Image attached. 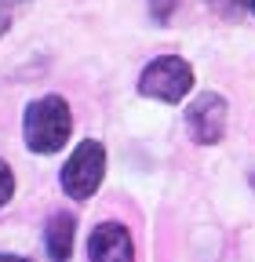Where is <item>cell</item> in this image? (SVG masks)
<instances>
[{"mask_svg": "<svg viewBox=\"0 0 255 262\" xmlns=\"http://www.w3.org/2000/svg\"><path fill=\"white\" fill-rule=\"evenodd\" d=\"M70 127H73V117H70L66 98L44 95V98L26 106L22 135H26V146L33 153H58L70 139Z\"/></svg>", "mask_w": 255, "mask_h": 262, "instance_id": "1", "label": "cell"}, {"mask_svg": "<svg viewBox=\"0 0 255 262\" xmlns=\"http://www.w3.org/2000/svg\"><path fill=\"white\" fill-rule=\"evenodd\" d=\"M189 88H194V70L179 55L153 58L139 77V95L157 98V102H182Z\"/></svg>", "mask_w": 255, "mask_h": 262, "instance_id": "2", "label": "cell"}, {"mask_svg": "<svg viewBox=\"0 0 255 262\" xmlns=\"http://www.w3.org/2000/svg\"><path fill=\"white\" fill-rule=\"evenodd\" d=\"M102 175H106V149L102 142H95V139H84L70 160H66V168H62V189H66L73 201H88V196L102 186Z\"/></svg>", "mask_w": 255, "mask_h": 262, "instance_id": "3", "label": "cell"}, {"mask_svg": "<svg viewBox=\"0 0 255 262\" xmlns=\"http://www.w3.org/2000/svg\"><path fill=\"white\" fill-rule=\"evenodd\" d=\"M186 131L197 146H215L226 131V98L215 91L197 95L186 110Z\"/></svg>", "mask_w": 255, "mask_h": 262, "instance_id": "4", "label": "cell"}, {"mask_svg": "<svg viewBox=\"0 0 255 262\" xmlns=\"http://www.w3.org/2000/svg\"><path fill=\"white\" fill-rule=\"evenodd\" d=\"M88 255H91V262H132L135 258L132 233L120 222H99L88 241Z\"/></svg>", "mask_w": 255, "mask_h": 262, "instance_id": "5", "label": "cell"}, {"mask_svg": "<svg viewBox=\"0 0 255 262\" xmlns=\"http://www.w3.org/2000/svg\"><path fill=\"white\" fill-rule=\"evenodd\" d=\"M73 237H77V222H73V215H66V211L51 215L48 226H44V248H48V258H51V262H66L70 251H73Z\"/></svg>", "mask_w": 255, "mask_h": 262, "instance_id": "6", "label": "cell"}, {"mask_svg": "<svg viewBox=\"0 0 255 262\" xmlns=\"http://www.w3.org/2000/svg\"><path fill=\"white\" fill-rule=\"evenodd\" d=\"M11 193H15V175H11L8 164L0 160V208H4V204L11 201Z\"/></svg>", "mask_w": 255, "mask_h": 262, "instance_id": "7", "label": "cell"}, {"mask_svg": "<svg viewBox=\"0 0 255 262\" xmlns=\"http://www.w3.org/2000/svg\"><path fill=\"white\" fill-rule=\"evenodd\" d=\"M211 11H219L222 18H237L241 15V0H208Z\"/></svg>", "mask_w": 255, "mask_h": 262, "instance_id": "8", "label": "cell"}, {"mask_svg": "<svg viewBox=\"0 0 255 262\" xmlns=\"http://www.w3.org/2000/svg\"><path fill=\"white\" fill-rule=\"evenodd\" d=\"M172 8H175V0H150V11L157 22H168L172 18Z\"/></svg>", "mask_w": 255, "mask_h": 262, "instance_id": "9", "label": "cell"}, {"mask_svg": "<svg viewBox=\"0 0 255 262\" xmlns=\"http://www.w3.org/2000/svg\"><path fill=\"white\" fill-rule=\"evenodd\" d=\"M0 262H29V258H22V255H0Z\"/></svg>", "mask_w": 255, "mask_h": 262, "instance_id": "10", "label": "cell"}, {"mask_svg": "<svg viewBox=\"0 0 255 262\" xmlns=\"http://www.w3.org/2000/svg\"><path fill=\"white\" fill-rule=\"evenodd\" d=\"M244 4H248V8H251V15H255V0H244Z\"/></svg>", "mask_w": 255, "mask_h": 262, "instance_id": "11", "label": "cell"}, {"mask_svg": "<svg viewBox=\"0 0 255 262\" xmlns=\"http://www.w3.org/2000/svg\"><path fill=\"white\" fill-rule=\"evenodd\" d=\"M0 4H18V0H0Z\"/></svg>", "mask_w": 255, "mask_h": 262, "instance_id": "12", "label": "cell"}]
</instances>
